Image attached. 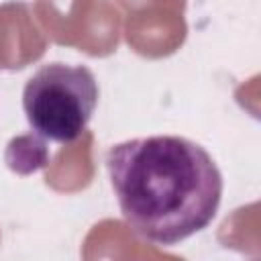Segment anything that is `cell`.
<instances>
[{
    "instance_id": "cell-2",
    "label": "cell",
    "mask_w": 261,
    "mask_h": 261,
    "mask_svg": "<svg viewBox=\"0 0 261 261\" xmlns=\"http://www.w3.org/2000/svg\"><path fill=\"white\" fill-rule=\"evenodd\" d=\"M100 88L94 71L82 63H43L24 84L22 110L31 130L57 145L82 137L98 106Z\"/></svg>"
},
{
    "instance_id": "cell-1",
    "label": "cell",
    "mask_w": 261,
    "mask_h": 261,
    "mask_svg": "<svg viewBox=\"0 0 261 261\" xmlns=\"http://www.w3.org/2000/svg\"><path fill=\"white\" fill-rule=\"evenodd\" d=\"M104 163L124 222L153 245L175 247L204 230L220 208L222 173L192 139H128L112 145Z\"/></svg>"
}]
</instances>
